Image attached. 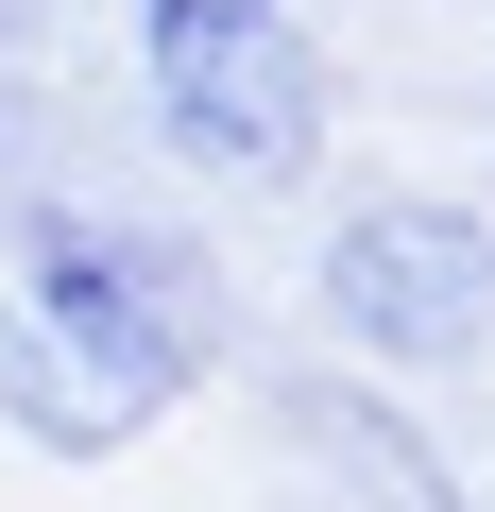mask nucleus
Returning <instances> with one entry per match:
<instances>
[{"label":"nucleus","instance_id":"obj_1","mask_svg":"<svg viewBox=\"0 0 495 512\" xmlns=\"http://www.w3.org/2000/svg\"><path fill=\"white\" fill-rule=\"evenodd\" d=\"M0 308H18L137 444L239 359V291H222V256L154 205H103V188H35L18 222H0Z\"/></svg>","mask_w":495,"mask_h":512},{"label":"nucleus","instance_id":"obj_2","mask_svg":"<svg viewBox=\"0 0 495 512\" xmlns=\"http://www.w3.org/2000/svg\"><path fill=\"white\" fill-rule=\"evenodd\" d=\"M120 52H137V120L188 188L222 205H291L325 188L342 137V69L308 35V0H120Z\"/></svg>","mask_w":495,"mask_h":512},{"label":"nucleus","instance_id":"obj_3","mask_svg":"<svg viewBox=\"0 0 495 512\" xmlns=\"http://www.w3.org/2000/svg\"><path fill=\"white\" fill-rule=\"evenodd\" d=\"M308 325L342 376H495V205L478 188H342L308 239Z\"/></svg>","mask_w":495,"mask_h":512},{"label":"nucleus","instance_id":"obj_4","mask_svg":"<svg viewBox=\"0 0 495 512\" xmlns=\"http://www.w3.org/2000/svg\"><path fill=\"white\" fill-rule=\"evenodd\" d=\"M274 444L342 495V512H461V478L427 461V427L393 410V376H274Z\"/></svg>","mask_w":495,"mask_h":512},{"label":"nucleus","instance_id":"obj_5","mask_svg":"<svg viewBox=\"0 0 495 512\" xmlns=\"http://www.w3.org/2000/svg\"><path fill=\"white\" fill-rule=\"evenodd\" d=\"M0 444H18V461H69V478H86V461H137V427H120L18 308H0Z\"/></svg>","mask_w":495,"mask_h":512},{"label":"nucleus","instance_id":"obj_6","mask_svg":"<svg viewBox=\"0 0 495 512\" xmlns=\"http://www.w3.org/2000/svg\"><path fill=\"white\" fill-rule=\"evenodd\" d=\"M18 52H35V0H0V69H18Z\"/></svg>","mask_w":495,"mask_h":512},{"label":"nucleus","instance_id":"obj_7","mask_svg":"<svg viewBox=\"0 0 495 512\" xmlns=\"http://www.w3.org/2000/svg\"><path fill=\"white\" fill-rule=\"evenodd\" d=\"M478 205H495V188H478Z\"/></svg>","mask_w":495,"mask_h":512}]
</instances>
